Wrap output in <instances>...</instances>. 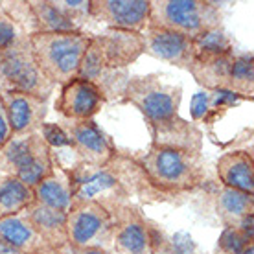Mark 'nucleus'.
<instances>
[{"mask_svg":"<svg viewBox=\"0 0 254 254\" xmlns=\"http://www.w3.org/2000/svg\"><path fill=\"white\" fill-rule=\"evenodd\" d=\"M63 173L68 181L72 203L94 201L113 212L116 206L131 203L134 195L142 199L155 197L136 160L118 151L107 164L87 166L77 162Z\"/></svg>","mask_w":254,"mask_h":254,"instance_id":"obj_1","label":"nucleus"},{"mask_svg":"<svg viewBox=\"0 0 254 254\" xmlns=\"http://www.w3.org/2000/svg\"><path fill=\"white\" fill-rule=\"evenodd\" d=\"M134 160L157 201L188 195L206 185V166L201 155L149 146Z\"/></svg>","mask_w":254,"mask_h":254,"instance_id":"obj_2","label":"nucleus"},{"mask_svg":"<svg viewBox=\"0 0 254 254\" xmlns=\"http://www.w3.org/2000/svg\"><path fill=\"white\" fill-rule=\"evenodd\" d=\"M28 37L35 63L46 79L56 87L77 76L92 35L85 32H64L32 33Z\"/></svg>","mask_w":254,"mask_h":254,"instance_id":"obj_3","label":"nucleus"},{"mask_svg":"<svg viewBox=\"0 0 254 254\" xmlns=\"http://www.w3.org/2000/svg\"><path fill=\"white\" fill-rule=\"evenodd\" d=\"M120 102L131 103L146 118L147 129H157L173 122L183 102V89L179 85L162 81L159 74L129 76Z\"/></svg>","mask_w":254,"mask_h":254,"instance_id":"obj_4","label":"nucleus"},{"mask_svg":"<svg viewBox=\"0 0 254 254\" xmlns=\"http://www.w3.org/2000/svg\"><path fill=\"white\" fill-rule=\"evenodd\" d=\"M221 9L210 0H149V24L195 39L221 26Z\"/></svg>","mask_w":254,"mask_h":254,"instance_id":"obj_5","label":"nucleus"},{"mask_svg":"<svg viewBox=\"0 0 254 254\" xmlns=\"http://www.w3.org/2000/svg\"><path fill=\"white\" fill-rule=\"evenodd\" d=\"M0 172L33 188L56 172L52 149L46 146L41 133L11 136L0 147Z\"/></svg>","mask_w":254,"mask_h":254,"instance_id":"obj_6","label":"nucleus"},{"mask_svg":"<svg viewBox=\"0 0 254 254\" xmlns=\"http://www.w3.org/2000/svg\"><path fill=\"white\" fill-rule=\"evenodd\" d=\"M54 89L35 63L28 35H20L9 48L0 52V92H22L48 102Z\"/></svg>","mask_w":254,"mask_h":254,"instance_id":"obj_7","label":"nucleus"},{"mask_svg":"<svg viewBox=\"0 0 254 254\" xmlns=\"http://www.w3.org/2000/svg\"><path fill=\"white\" fill-rule=\"evenodd\" d=\"M66 243L77 249L113 247V217L100 203H72L66 212Z\"/></svg>","mask_w":254,"mask_h":254,"instance_id":"obj_8","label":"nucleus"},{"mask_svg":"<svg viewBox=\"0 0 254 254\" xmlns=\"http://www.w3.org/2000/svg\"><path fill=\"white\" fill-rule=\"evenodd\" d=\"M113 217V247L116 254H153L162 230L157 229L133 203L116 206Z\"/></svg>","mask_w":254,"mask_h":254,"instance_id":"obj_9","label":"nucleus"},{"mask_svg":"<svg viewBox=\"0 0 254 254\" xmlns=\"http://www.w3.org/2000/svg\"><path fill=\"white\" fill-rule=\"evenodd\" d=\"M89 13L107 30L142 33L149 24V0H90Z\"/></svg>","mask_w":254,"mask_h":254,"instance_id":"obj_10","label":"nucleus"},{"mask_svg":"<svg viewBox=\"0 0 254 254\" xmlns=\"http://www.w3.org/2000/svg\"><path fill=\"white\" fill-rule=\"evenodd\" d=\"M102 90L94 83L83 77H72L70 81L61 85L59 96L56 100V111L68 122L94 120L105 105Z\"/></svg>","mask_w":254,"mask_h":254,"instance_id":"obj_11","label":"nucleus"},{"mask_svg":"<svg viewBox=\"0 0 254 254\" xmlns=\"http://www.w3.org/2000/svg\"><path fill=\"white\" fill-rule=\"evenodd\" d=\"M70 147L77 155L79 164L103 166L116 155V147L94 120L64 124Z\"/></svg>","mask_w":254,"mask_h":254,"instance_id":"obj_12","label":"nucleus"},{"mask_svg":"<svg viewBox=\"0 0 254 254\" xmlns=\"http://www.w3.org/2000/svg\"><path fill=\"white\" fill-rule=\"evenodd\" d=\"M90 45L100 54L103 63L115 70H127L129 64L138 61V58L144 54L142 33L126 30H105L98 35H92Z\"/></svg>","mask_w":254,"mask_h":254,"instance_id":"obj_13","label":"nucleus"},{"mask_svg":"<svg viewBox=\"0 0 254 254\" xmlns=\"http://www.w3.org/2000/svg\"><path fill=\"white\" fill-rule=\"evenodd\" d=\"M142 39H144V54L166 61L177 68H190L193 61V39L153 26H147L142 32Z\"/></svg>","mask_w":254,"mask_h":254,"instance_id":"obj_14","label":"nucleus"},{"mask_svg":"<svg viewBox=\"0 0 254 254\" xmlns=\"http://www.w3.org/2000/svg\"><path fill=\"white\" fill-rule=\"evenodd\" d=\"M0 96H2V102L6 107L7 122H9L13 136H22V134H32L41 131L46 113H48L46 102L39 100L35 96L9 92V90H2Z\"/></svg>","mask_w":254,"mask_h":254,"instance_id":"obj_15","label":"nucleus"},{"mask_svg":"<svg viewBox=\"0 0 254 254\" xmlns=\"http://www.w3.org/2000/svg\"><path fill=\"white\" fill-rule=\"evenodd\" d=\"M76 77H83L87 81L94 83L96 87L102 90L105 102H109V100H122L129 74H127V70L109 68L94 46L89 45Z\"/></svg>","mask_w":254,"mask_h":254,"instance_id":"obj_16","label":"nucleus"},{"mask_svg":"<svg viewBox=\"0 0 254 254\" xmlns=\"http://www.w3.org/2000/svg\"><path fill=\"white\" fill-rule=\"evenodd\" d=\"M219 185L254 195V159L247 151L223 153L216 162Z\"/></svg>","mask_w":254,"mask_h":254,"instance_id":"obj_17","label":"nucleus"},{"mask_svg":"<svg viewBox=\"0 0 254 254\" xmlns=\"http://www.w3.org/2000/svg\"><path fill=\"white\" fill-rule=\"evenodd\" d=\"M32 227L46 247L59 249L66 243V214L33 201L24 210Z\"/></svg>","mask_w":254,"mask_h":254,"instance_id":"obj_18","label":"nucleus"},{"mask_svg":"<svg viewBox=\"0 0 254 254\" xmlns=\"http://www.w3.org/2000/svg\"><path fill=\"white\" fill-rule=\"evenodd\" d=\"M214 201L219 221L225 229L238 227L247 216L254 214V195L217 185L214 188Z\"/></svg>","mask_w":254,"mask_h":254,"instance_id":"obj_19","label":"nucleus"},{"mask_svg":"<svg viewBox=\"0 0 254 254\" xmlns=\"http://www.w3.org/2000/svg\"><path fill=\"white\" fill-rule=\"evenodd\" d=\"M232 61H234V52L216 58H193L188 72L206 92L227 90Z\"/></svg>","mask_w":254,"mask_h":254,"instance_id":"obj_20","label":"nucleus"},{"mask_svg":"<svg viewBox=\"0 0 254 254\" xmlns=\"http://www.w3.org/2000/svg\"><path fill=\"white\" fill-rule=\"evenodd\" d=\"M245 102V98L234 94L230 90H210V92H199L191 100V118L193 124L203 122L212 126L217 118H221L230 107H236L238 103Z\"/></svg>","mask_w":254,"mask_h":254,"instance_id":"obj_21","label":"nucleus"},{"mask_svg":"<svg viewBox=\"0 0 254 254\" xmlns=\"http://www.w3.org/2000/svg\"><path fill=\"white\" fill-rule=\"evenodd\" d=\"M0 238L24 254H30L41 247H46L43 240L39 238V234L35 232V229L32 227L24 210L15 214V216H7L4 219H0Z\"/></svg>","mask_w":254,"mask_h":254,"instance_id":"obj_22","label":"nucleus"},{"mask_svg":"<svg viewBox=\"0 0 254 254\" xmlns=\"http://www.w3.org/2000/svg\"><path fill=\"white\" fill-rule=\"evenodd\" d=\"M28 13L33 19L32 33H64V32H83L72 24L52 0H30L26 2Z\"/></svg>","mask_w":254,"mask_h":254,"instance_id":"obj_23","label":"nucleus"},{"mask_svg":"<svg viewBox=\"0 0 254 254\" xmlns=\"http://www.w3.org/2000/svg\"><path fill=\"white\" fill-rule=\"evenodd\" d=\"M32 191L33 201L39 204L56 208L59 212H64V214L72 206V193H70V186L64 173L58 175V172H54L50 177L43 179L39 185L33 186Z\"/></svg>","mask_w":254,"mask_h":254,"instance_id":"obj_24","label":"nucleus"},{"mask_svg":"<svg viewBox=\"0 0 254 254\" xmlns=\"http://www.w3.org/2000/svg\"><path fill=\"white\" fill-rule=\"evenodd\" d=\"M33 203V191L17 177L0 175V219L15 216Z\"/></svg>","mask_w":254,"mask_h":254,"instance_id":"obj_25","label":"nucleus"},{"mask_svg":"<svg viewBox=\"0 0 254 254\" xmlns=\"http://www.w3.org/2000/svg\"><path fill=\"white\" fill-rule=\"evenodd\" d=\"M227 90L245 100L254 98V58L253 54H234Z\"/></svg>","mask_w":254,"mask_h":254,"instance_id":"obj_26","label":"nucleus"},{"mask_svg":"<svg viewBox=\"0 0 254 254\" xmlns=\"http://www.w3.org/2000/svg\"><path fill=\"white\" fill-rule=\"evenodd\" d=\"M232 52H234V45L221 26L193 39V58H216V56H227Z\"/></svg>","mask_w":254,"mask_h":254,"instance_id":"obj_27","label":"nucleus"},{"mask_svg":"<svg viewBox=\"0 0 254 254\" xmlns=\"http://www.w3.org/2000/svg\"><path fill=\"white\" fill-rule=\"evenodd\" d=\"M153 254H197V247L186 232H177L175 236H168L162 232L159 245Z\"/></svg>","mask_w":254,"mask_h":254,"instance_id":"obj_28","label":"nucleus"},{"mask_svg":"<svg viewBox=\"0 0 254 254\" xmlns=\"http://www.w3.org/2000/svg\"><path fill=\"white\" fill-rule=\"evenodd\" d=\"M254 240H249L240 229H223L219 240H217L216 254H242L249 245H253Z\"/></svg>","mask_w":254,"mask_h":254,"instance_id":"obj_29","label":"nucleus"},{"mask_svg":"<svg viewBox=\"0 0 254 254\" xmlns=\"http://www.w3.org/2000/svg\"><path fill=\"white\" fill-rule=\"evenodd\" d=\"M52 2L79 30H81L83 22L90 19V0H52Z\"/></svg>","mask_w":254,"mask_h":254,"instance_id":"obj_30","label":"nucleus"},{"mask_svg":"<svg viewBox=\"0 0 254 254\" xmlns=\"http://www.w3.org/2000/svg\"><path fill=\"white\" fill-rule=\"evenodd\" d=\"M20 35H26L20 26L11 19V15L4 9H0V52H4L6 48L17 41Z\"/></svg>","mask_w":254,"mask_h":254,"instance_id":"obj_31","label":"nucleus"},{"mask_svg":"<svg viewBox=\"0 0 254 254\" xmlns=\"http://www.w3.org/2000/svg\"><path fill=\"white\" fill-rule=\"evenodd\" d=\"M39 133H41L43 140H45L46 146L50 147V149L70 147L68 134H66V131H64V127L59 126V124H48V122H45Z\"/></svg>","mask_w":254,"mask_h":254,"instance_id":"obj_32","label":"nucleus"},{"mask_svg":"<svg viewBox=\"0 0 254 254\" xmlns=\"http://www.w3.org/2000/svg\"><path fill=\"white\" fill-rule=\"evenodd\" d=\"M11 127H9V122H7L6 115V107H4V102H2V96H0V147L6 144L7 140L11 138Z\"/></svg>","mask_w":254,"mask_h":254,"instance_id":"obj_33","label":"nucleus"},{"mask_svg":"<svg viewBox=\"0 0 254 254\" xmlns=\"http://www.w3.org/2000/svg\"><path fill=\"white\" fill-rule=\"evenodd\" d=\"M58 254H111V253L103 251V249H77V247H72L70 243H64L63 247L58 249Z\"/></svg>","mask_w":254,"mask_h":254,"instance_id":"obj_34","label":"nucleus"},{"mask_svg":"<svg viewBox=\"0 0 254 254\" xmlns=\"http://www.w3.org/2000/svg\"><path fill=\"white\" fill-rule=\"evenodd\" d=\"M0 254H24V253H20L19 249H15L13 245L6 243L2 238H0Z\"/></svg>","mask_w":254,"mask_h":254,"instance_id":"obj_35","label":"nucleus"},{"mask_svg":"<svg viewBox=\"0 0 254 254\" xmlns=\"http://www.w3.org/2000/svg\"><path fill=\"white\" fill-rule=\"evenodd\" d=\"M30 254H58V249H50V247H41L37 251H33Z\"/></svg>","mask_w":254,"mask_h":254,"instance_id":"obj_36","label":"nucleus"},{"mask_svg":"<svg viewBox=\"0 0 254 254\" xmlns=\"http://www.w3.org/2000/svg\"><path fill=\"white\" fill-rule=\"evenodd\" d=\"M242 254H254V243H253V245H249V247L245 249Z\"/></svg>","mask_w":254,"mask_h":254,"instance_id":"obj_37","label":"nucleus"}]
</instances>
